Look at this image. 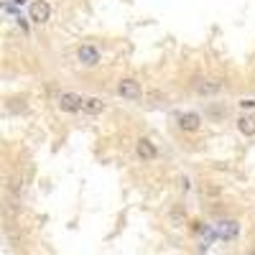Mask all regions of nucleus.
<instances>
[{
	"label": "nucleus",
	"mask_w": 255,
	"mask_h": 255,
	"mask_svg": "<svg viewBox=\"0 0 255 255\" xmlns=\"http://www.w3.org/2000/svg\"><path fill=\"white\" fill-rule=\"evenodd\" d=\"M118 95L120 97H125V100H140V95H143V90H140V82L138 79H120L118 82Z\"/></svg>",
	"instance_id": "20e7f679"
},
{
	"label": "nucleus",
	"mask_w": 255,
	"mask_h": 255,
	"mask_svg": "<svg viewBox=\"0 0 255 255\" xmlns=\"http://www.w3.org/2000/svg\"><path fill=\"white\" fill-rule=\"evenodd\" d=\"M10 191H15V194H18V191H23V181L13 179V181H10Z\"/></svg>",
	"instance_id": "f8f14e48"
},
{
	"label": "nucleus",
	"mask_w": 255,
	"mask_h": 255,
	"mask_svg": "<svg viewBox=\"0 0 255 255\" xmlns=\"http://www.w3.org/2000/svg\"><path fill=\"white\" fill-rule=\"evenodd\" d=\"M238 105H240L243 110H253V108H255V100H240Z\"/></svg>",
	"instance_id": "9b49d317"
},
{
	"label": "nucleus",
	"mask_w": 255,
	"mask_h": 255,
	"mask_svg": "<svg viewBox=\"0 0 255 255\" xmlns=\"http://www.w3.org/2000/svg\"><path fill=\"white\" fill-rule=\"evenodd\" d=\"M215 232H217V238L220 240H235L238 235H240V222L238 220H220L217 225H215Z\"/></svg>",
	"instance_id": "7ed1b4c3"
},
{
	"label": "nucleus",
	"mask_w": 255,
	"mask_h": 255,
	"mask_svg": "<svg viewBox=\"0 0 255 255\" xmlns=\"http://www.w3.org/2000/svg\"><path fill=\"white\" fill-rule=\"evenodd\" d=\"M238 130H240L245 138H253V135H255V118H253V115H240V118H238Z\"/></svg>",
	"instance_id": "1a4fd4ad"
},
{
	"label": "nucleus",
	"mask_w": 255,
	"mask_h": 255,
	"mask_svg": "<svg viewBox=\"0 0 255 255\" xmlns=\"http://www.w3.org/2000/svg\"><path fill=\"white\" fill-rule=\"evenodd\" d=\"M15 20H18L20 31H23V33H28V23H26V18H23V15H15Z\"/></svg>",
	"instance_id": "ddd939ff"
},
{
	"label": "nucleus",
	"mask_w": 255,
	"mask_h": 255,
	"mask_svg": "<svg viewBox=\"0 0 255 255\" xmlns=\"http://www.w3.org/2000/svg\"><path fill=\"white\" fill-rule=\"evenodd\" d=\"M84 102L87 100L77 92H61L59 100H56L59 110H64V113H84Z\"/></svg>",
	"instance_id": "f257e3e1"
},
{
	"label": "nucleus",
	"mask_w": 255,
	"mask_h": 255,
	"mask_svg": "<svg viewBox=\"0 0 255 255\" xmlns=\"http://www.w3.org/2000/svg\"><path fill=\"white\" fill-rule=\"evenodd\" d=\"M179 128L186 133H197L202 128V115L199 113H181L179 115Z\"/></svg>",
	"instance_id": "0eeeda50"
},
{
	"label": "nucleus",
	"mask_w": 255,
	"mask_h": 255,
	"mask_svg": "<svg viewBox=\"0 0 255 255\" xmlns=\"http://www.w3.org/2000/svg\"><path fill=\"white\" fill-rule=\"evenodd\" d=\"M248 255H255V250H250V253H248Z\"/></svg>",
	"instance_id": "dca6fc26"
},
{
	"label": "nucleus",
	"mask_w": 255,
	"mask_h": 255,
	"mask_svg": "<svg viewBox=\"0 0 255 255\" xmlns=\"http://www.w3.org/2000/svg\"><path fill=\"white\" fill-rule=\"evenodd\" d=\"M179 184H181V191H189V189H191V184H189V179H186V176H181V181H179Z\"/></svg>",
	"instance_id": "4468645a"
},
{
	"label": "nucleus",
	"mask_w": 255,
	"mask_h": 255,
	"mask_svg": "<svg viewBox=\"0 0 255 255\" xmlns=\"http://www.w3.org/2000/svg\"><path fill=\"white\" fill-rule=\"evenodd\" d=\"M135 153H138L140 161H156V158H158V148H156V143H153L151 138H138Z\"/></svg>",
	"instance_id": "39448f33"
},
{
	"label": "nucleus",
	"mask_w": 255,
	"mask_h": 255,
	"mask_svg": "<svg viewBox=\"0 0 255 255\" xmlns=\"http://www.w3.org/2000/svg\"><path fill=\"white\" fill-rule=\"evenodd\" d=\"M10 3H13V5H23V3H26V0H10Z\"/></svg>",
	"instance_id": "2eb2a0df"
},
{
	"label": "nucleus",
	"mask_w": 255,
	"mask_h": 255,
	"mask_svg": "<svg viewBox=\"0 0 255 255\" xmlns=\"http://www.w3.org/2000/svg\"><path fill=\"white\" fill-rule=\"evenodd\" d=\"M77 59L84 64V67H97L100 59H102V54H100V49H97V46L84 44V46H79V49H77Z\"/></svg>",
	"instance_id": "423d86ee"
},
{
	"label": "nucleus",
	"mask_w": 255,
	"mask_h": 255,
	"mask_svg": "<svg viewBox=\"0 0 255 255\" xmlns=\"http://www.w3.org/2000/svg\"><path fill=\"white\" fill-rule=\"evenodd\" d=\"M49 18H51V5H49V0H33V3L28 5V20H31V23L44 26Z\"/></svg>",
	"instance_id": "f03ea898"
},
{
	"label": "nucleus",
	"mask_w": 255,
	"mask_h": 255,
	"mask_svg": "<svg viewBox=\"0 0 255 255\" xmlns=\"http://www.w3.org/2000/svg\"><path fill=\"white\" fill-rule=\"evenodd\" d=\"M105 110H108V105H105V100H100V97H87V102H84V113L87 115H100Z\"/></svg>",
	"instance_id": "9d476101"
},
{
	"label": "nucleus",
	"mask_w": 255,
	"mask_h": 255,
	"mask_svg": "<svg viewBox=\"0 0 255 255\" xmlns=\"http://www.w3.org/2000/svg\"><path fill=\"white\" fill-rule=\"evenodd\" d=\"M194 90L197 95H217L225 90V82L222 79H207V82H194Z\"/></svg>",
	"instance_id": "6e6552de"
}]
</instances>
